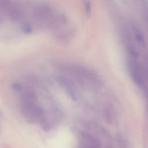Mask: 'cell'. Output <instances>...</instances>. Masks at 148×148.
Wrapping results in <instances>:
<instances>
[{
    "mask_svg": "<svg viewBox=\"0 0 148 148\" xmlns=\"http://www.w3.org/2000/svg\"><path fill=\"white\" fill-rule=\"evenodd\" d=\"M0 130H1V123H0Z\"/></svg>",
    "mask_w": 148,
    "mask_h": 148,
    "instance_id": "8992f818",
    "label": "cell"
},
{
    "mask_svg": "<svg viewBox=\"0 0 148 148\" xmlns=\"http://www.w3.org/2000/svg\"><path fill=\"white\" fill-rule=\"evenodd\" d=\"M51 16V10L46 5H38L34 10V17L39 22H46L49 20Z\"/></svg>",
    "mask_w": 148,
    "mask_h": 148,
    "instance_id": "6da1fadb",
    "label": "cell"
},
{
    "mask_svg": "<svg viewBox=\"0 0 148 148\" xmlns=\"http://www.w3.org/2000/svg\"><path fill=\"white\" fill-rule=\"evenodd\" d=\"M130 73H131L132 79L135 82V83L140 87H142V88L144 87L143 80L138 70L131 66L130 69Z\"/></svg>",
    "mask_w": 148,
    "mask_h": 148,
    "instance_id": "7a4b0ae2",
    "label": "cell"
},
{
    "mask_svg": "<svg viewBox=\"0 0 148 148\" xmlns=\"http://www.w3.org/2000/svg\"><path fill=\"white\" fill-rule=\"evenodd\" d=\"M84 7V11H85V15L86 17L90 18L91 14V8L92 5L90 0H83Z\"/></svg>",
    "mask_w": 148,
    "mask_h": 148,
    "instance_id": "277c9868",
    "label": "cell"
},
{
    "mask_svg": "<svg viewBox=\"0 0 148 148\" xmlns=\"http://www.w3.org/2000/svg\"><path fill=\"white\" fill-rule=\"evenodd\" d=\"M23 29L24 32H25L26 33H29L32 30H31V27L28 24H25L23 26Z\"/></svg>",
    "mask_w": 148,
    "mask_h": 148,
    "instance_id": "5b68a950",
    "label": "cell"
},
{
    "mask_svg": "<svg viewBox=\"0 0 148 148\" xmlns=\"http://www.w3.org/2000/svg\"><path fill=\"white\" fill-rule=\"evenodd\" d=\"M132 29H133L135 38L137 43L140 46L144 47L145 46V40L142 31H140V29L136 25H134L132 27Z\"/></svg>",
    "mask_w": 148,
    "mask_h": 148,
    "instance_id": "3957f363",
    "label": "cell"
}]
</instances>
